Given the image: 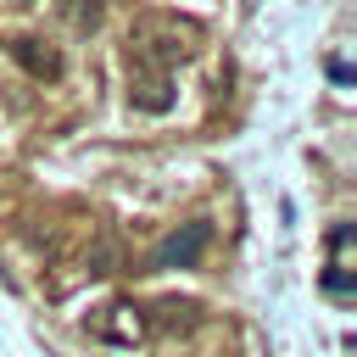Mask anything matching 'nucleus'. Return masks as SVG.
Instances as JSON below:
<instances>
[{
  "label": "nucleus",
  "mask_w": 357,
  "mask_h": 357,
  "mask_svg": "<svg viewBox=\"0 0 357 357\" xmlns=\"http://www.w3.org/2000/svg\"><path fill=\"white\" fill-rule=\"evenodd\" d=\"M89 335H95V340H112V346H134V340L145 335V318H139V307L112 301L106 312H95V318H89Z\"/></svg>",
  "instance_id": "39448f33"
},
{
  "label": "nucleus",
  "mask_w": 357,
  "mask_h": 357,
  "mask_svg": "<svg viewBox=\"0 0 357 357\" xmlns=\"http://www.w3.org/2000/svg\"><path fill=\"white\" fill-rule=\"evenodd\" d=\"M11 61L28 73V78H39V84H56L61 73H67V61H61V50L50 45V39H33V33H22V39H11Z\"/></svg>",
  "instance_id": "20e7f679"
},
{
  "label": "nucleus",
  "mask_w": 357,
  "mask_h": 357,
  "mask_svg": "<svg viewBox=\"0 0 357 357\" xmlns=\"http://www.w3.org/2000/svg\"><path fill=\"white\" fill-rule=\"evenodd\" d=\"M128 100H134L139 112H167V106H173V73L128 56Z\"/></svg>",
  "instance_id": "f03ea898"
},
{
  "label": "nucleus",
  "mask_w": 357,
  "mask_h": 357,
  "mask_svg": "<svg viewBox=\"0 0 357 357\" xmlns=\"http://www.w3.org/2000/svg\"><path fill=\"white\" fill-rule=\"evenodd\" d=\"M212 245V223H184L178 234H167L156 251H151V268H195Z\"/></svg>",
  "instance_id": "7ed1b4c3"
},
{
  "label": "nucleus",
  "mask_w": 357,
  "mask_h": 357,
  "mask_svg": "<svg viewBox=\"0 0 357 357\" xmlns=\"http://www.w3.org/2000/svg\"><path fill=\"white\" fill-rule=\"evenodd\" d=\"M324 290H329V296H357V284H351V273H346L340 262H335V268L324 273Z\"/></svg>",
  "instance_id": "0eeeda50"
},
{
  "label": "nucleus",
  "mask_w": 357,
  "mask_h": 357,
  "mask_svg": "<svg viewBox=\"0 0 357 357\" xmlns=\"http://www.w3.org/2000/svg\"><path fill=\"white\" fill-rule=\"evenodd\" d=\"M195 50V28L190 22H167V17H145L134 33H128V56L151 61V67H178L184 56Z\"/></svg>",
  "instance_id": "f257e3e1"
},
{
  "label": "nucleus",
  "mask_w": 357,
  "mask_h": 357,
  "mask_svg": "<svg viewBox=\"0 0 357 357\" xmlns=\"http://www.w3.org/2000/svg\"><path fill=\"white\" fill-rule=\"evenodd\" d=\"M56 11L67 17V28H73V33H95V28H100V17H106V11H100V0H56Z\"/></svg>",
  "instance_id": "423d86ee"
}]
</instances>
